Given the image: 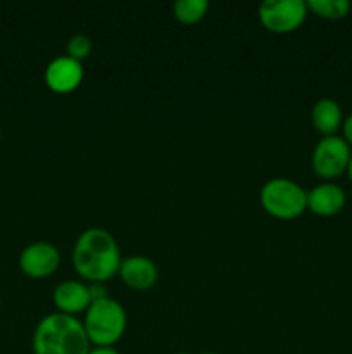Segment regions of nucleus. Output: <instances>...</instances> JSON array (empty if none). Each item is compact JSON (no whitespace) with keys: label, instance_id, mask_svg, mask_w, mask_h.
Returning a JSON list of instances; mask_svg holds the SVG:
<instances>
[{"label":"nucleus","instance_id":"f257e3e1","mask_svg":"<svg viewBox=\"0 0 352 354\" xmlns=\"http://www.w3.org/2000/svg\"><path fill=\"white\" fill-rule=\"evenodd\" d=\"M75 272L88 283H106L119 273L121 249L106 228H88L75 242L71 254Z\"/></svg>","mask_w":352,"mask_h":354},{"label":"nucleus","instance_id":"f03ea898","mask_svg":"<svg viewBox=\"0 0 352 354\" xmlns=\"http://www.w3.org/2000/svg\"><path fill=\"white\" fill-rule=\"evenodd\" d=\"M90 346L83 322L76 317L55 311L41 318L35 328V354H88Z\"/></svg>","mask_w":352,"mask_h":354},{"label":"nucleus","instance_id":"7ed1b4c3","mask_svg":"<svg viewBox=\"0 0 352 354\" xmlns=\"http://www.w3.org/2000/svg\"><path fill=\"white\" fill-rule=\"evenodd\" d=\"M126 325V311L113 297L90 304L83 318L86 337L95 348H113L124 335Z\"/></svg>","mask_w":352,"mask_h":354},{"label":"nucleus","instance_id":"20e7f679","mask_svg":"<svg viewBox=\"0 0 352 354\" xmlns=\"http://www.w3.org/2000/svg\"><path fill=\"white\" fill-rule=\"evenodd\" d=\"M261 206L269 216L290 221L307 211V192L290 178H271L259 192Z\"/></svg>","mask_w":352,"mask_h":354},{"label":"nucleus","instance_id":"39448f33","mask_svg":"<svg viewBox=\"0 0 352 354\" xmlns=\"http://www.w3.org/2000/svg\"><path fill=\"white\" fill-rule=\"evenodd\" d=\"M307 3L304 0H266L259 6V21L271 33L285 35L299 30L306 21Z\"/></svg>","mask_w":352,"mask_h":354},{"label":"nucleus","instance_id":"423d86ee","mask_svg":"<svg viewBox=\"0 0 352 354\" xmlns=\"http://www.w3.org/2000/svg\"><path fill=\"white\" fill-rule=\"evenodd\" d=\"M351 158L352 149L349 147L344 138L338 135L323 137L314 147L313 156H311V166L320 178L331 180L347 171Z\"/></svg>","mask_w":352,"mask_h":354},{"label":"nucleus","instance_id":"0eeeda50","mask_svg":"<svg viewBox=\"0 0 352 354\" xmlns=\"http://www.w3.org/2000/svg\"><path fill=\"white\" fill-rule=\"evenodd\" d=\"M19 268L26 277L35 280L48 279L61 265V252L50 242H31L21 251Z\"/></svg>","mask_w":352,"mask_h":354},{"label":"nucleus","instance_id":"6e6552de","mask_svg":"<svg viewBox=\"0 0 352 354\" xmlns=\"http://www.w3.org/2000/svg\"><path fill=\"white\" fill-rule=\"evenodd\" d=\"M83 76H85V71H83L81 62L75 61L68 55H59L48 62L43 78L48 90L59 93V95H66V93H71L79 88Z\"/></svg>","mask_w":352,"mask_h":354},{"label":"nucleus","instance_id":"1a4fd4ad","mask_svg":"<svg viewBox=\"0 0 352 354\" xmlns=\"http://www.w3.org/2000/svg\"><path fill=\"white\" fill-rule=\"evenodd\" d=\"M117 275L121 277L126 287L138 292H145L157 283L159 270L147 256H130L121 261Z\"/></svg>","mask_w":352,"mask_h":354},{"label":"nucleus","instance_id":"9d476101","mask_svg":"<svg viewBox=\"0 0 352 354\" xmlns=\"http://www.w3.org/2000/svg\"><path fill=\"white\" fill-rule=\"evenodd\" d=\"M52 299L57 308V313L69 315V317L85 313L92 304L88 286L79 280H66L59 283L52 294Z\"/></svg>","mask_w":352,"mask_h":354},{"label":"nucleus","instance_id":"9b49d317","mask_svg":"<svg viewBox=\"0 0 352 354\" xmlns=\"http://www.w3.org/2000/svg\"><path fill=\"white\" fill-rule=\"evenodd\" d=\"M347 203L344 189L335 183H320L307 192V209L316 216L330 218L340 213Z\"/></svg>","mask_w":352,"mask_h":354},{"label":"nucleus","instance_id":"f8f14e48","mask_svg":"<svg viewBox=\"0 0 352 354\" xmlns=\"http://www.w3.org/2000/svg\"><path fill=\"white\" fill-rule=\"evenodd\" d=\"M314 130L323 137H333L344 124L342 107L333 99H320L311 111Z\"/></svg>","mask_w":352,"mask_h":354},{"label":"nucleus","instance_id":"ddd939ff","mask_svg":"<svg viewBox=\"0 0 352 354\" xmlns=\"http://www.w3.org/2000/svg\"><path fill=\"white\" fill-rule=\"evenodd\" d=\"M209 10L207 0H178L173 3V16L182 24L192 26L200 23Z\"/></svg>","mask_w":352,"mask_h":354},{"label":"nucleus","instance_id":"4468645a","mask_svg":"<svg viewBox=\"0 0 352 354\" xmlns=\"http://www.w3.org/2000/svg\"><path fill=\"white\" fill-rule=\"evenodd\" d=\"M307 9L323 19H344L351 12L349 0H307Z\"/></svg>","mask_w":352,"mask_h":354},{"label":"nucleus","instance_id":"2eb2a0df","mask_svg":"<svg viewBox=\"0 0 352 354\" xmlns=\"http://www.w3.org/2000/svg\"><path fill=\"white\" fill-rule=\"evenodd\" d=\"M92 48L93 44L90 40V37L86 35L78 33V35H72L69 38L68 45H66V50H68V57L75 59V61L83 62L90 54H92Z\"/></svg>","mask_w":352,"mask_h":354},{"label":"nucleus","instance_id":"dca6fc26","mask_svg":"<svg viewBox=\"0 0 352 354\" xmlns=\"http://www.w3.org/2000/svg\"><path fill=\"white\" fill-rule=\"evenodd\" d=\"M88 290H90V297H92V303L109 297V294H107V289L104 283H88Z\"/></svg>","mask_w":352,"mask_h":354},{"label":"nucleus","instance_id":"f3484780","mask_svg":"<svg viewBox=\"0 0 352 354\" xmlns=\"http://www.w3.org/2000/svg\"><path fill=\"white\" fill-rule=\"evenodd\" d=\"M342 131H344V140L347 142L349 147L352 149V114H349L344 120V124H342Z\"/></svg>","mask_w":352,"mask_h":354},{"label":"nucleus","instance_id":"a211bd4d","mask_svg":"<svg viewBox=\"0 0 352 354\" xmlns=\"http://www.w3.org/2000/svg\"><path fill=\"white\" fill-rule=\"evenodd\" d=\"M88 354H119L114 348H93Z\"/></svg>","mask_w":352,"mask_h":354},{"label":"nucleus","instance_id":"6ab92c4d","mask_svg":"<svg viewBox=\"0 0 352 354\" xmlns=\"http://www.w3.org/2000/svg\"><path fill=\"white\" fill-rule=\"evenodd\" d=\"M347 175H349V180H351V183H352V158H351V162H349V168H347Z\"/></svg>","mask_w":352,"mask_h":354},{"label":"nucleus","instance_id":"aec40b11","mask_svg":"<svg viewBox=\"0 0 352 354\" xmlns=\"http://www.w3.org/2000/svg\"><path fill=\"white\" fill-rule=\"evenodd\" d=\"M0 140H2V124H0Z\"/></svg>","mask_w":352,"mask_h":354},{"label":"nucleus","instance_id":"412c9836","mask_svg":"<svg viewBox=\"0 0 352 354\" xmlns=\"http://www.w3.org/2000/svg\"><path fill=\"white\" fill-rule=\"evenodd\" d=\"M200 354H216V353H200Z\"/></svg>","mask_w":352,"mask_h":354}]
</instances>
